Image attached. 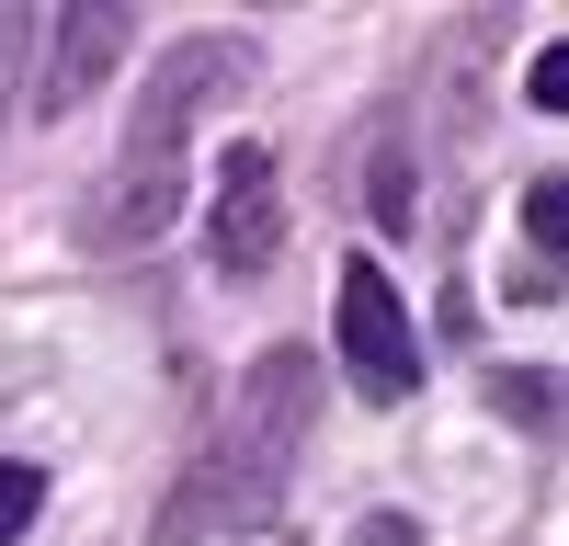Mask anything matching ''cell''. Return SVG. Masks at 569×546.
<instances>
[{
	"mask_svg": "<svg viewBox=\"0 0 569 546\" xmlns=\"http://www.w3.org/2000/svg\"><path fill=\"white\" fill-rule=\"evenodd\" d=\"M308 422H319V364H308L297 342L251 353V376H240V398H228V422H217V444H206V467L182 478L160 546H206V535H228V524H273L284 467H297Z\"/></svg>",
	"mask_w": 569,
	"mask_h": 546,
	"instance_id": "1",
	"label": "cell"
},
{
	"mask_svg": "<svg viewBox=\"0 0 569 546\" xmlns=\"http://www.w3.org/2000/svg\"><path fill=\"white\" fill-rule=\"evenodd\" d=\"M228 69H240V46L228 34H194V46H171V58L149 69V91H137V125H126V149L103 171V194L80 205V240L91 251H137V240H160V228L182 216V125H194Z\"/></svg>",
	"mask_w": 569,
	"mask_h": 546,
	"instance_id": "2",
	"label": "cell"
},
{
	"mask_svg": "<svg viewBox=\"0 0 569 546\" xmlns=\"http://www.w3.org/2000/svg\"><path fill=\"white\" fill-rule=\"evenodd\" d=\"M330 331H342V364H353V387H365L376 410H399V398L421 387V342H410V307H399V285H388V273H376L365 251L342 262Z\"/></svg>",
	"mask_w": 569,
	"mask_h": 546,
	"instance_id": "3",
	"label": "cell"
},
{
	"mask_svg": "<svg viewBox=\"0 0 569 546\" xmlns=\"http://www.w3.org/2000/svg\"><path fill=\"white\" fill-rule=\"evenodd\" d=\"M206 251H217V273H273V251H284V182H273V149L262 136H240V149L217 160V216H206Z\"/></svg>",
	"mask_w": 569,
	"mask_h": 546,
	"instance_id": "4",
	"label": "cell"
},
{
	"mask_svg": "<svg viewBox=\"0 0 569 546\" xmlns=\"http://www.w3.org/2000/svg\"><path fill=\"white\" fill-rule=\"evenodd\" d=\"M126 34H137V12H58L46 23V80H34V114H80L91 91L114 80V58H126Z\"/></svg>",
	"mask_w": 569,
	"mask_h": 546,
	"instance_id": "5",
	"label": "cell"
},
{
	"mask_svg": "<svg viewBox=\"0 0 569 546\" xmlns=\"http://www.w3.org/2000/svg\"><path fill=\"white\" fill-rule=\"evenodd\" d=\"M525 240H536L547 262H569V171H547V182H525Z\"/></svg>",
	"mask_w": 569,
	"mask_h": 546,
	"instance_id": "6",
	"label": "cell"
},
{
	"mask_svg": "<svg viewBox=\"0 0 569 546\" xmlns=\"http://www.w3.org/2000/svg\"><path fill=\"white\" fill-rule=\"evenodd\" d=\"M34 513H46V478L23 467V455H0V546H23V535H34Z\"/></svg>",
	"mask_w": 569,
	"mask_h": 546,
	"instance_id": "7",
	"label": "cell"
},
{
	"mask_svg": "<svg viewBox=\"0 0 569 546\" xmlns=\"http://www.w3.org/2000/svg\"><path fill=\"white\" fill-rule=\"evenodd\" d=\"M490 398H501V422H547V410H558V387H547V376H525V364H501Z\"/></svg>",
	"mask_w": 569,
	"mask_h": 546,
	"instance_id": "8",
	"label": "cell"
},
{
	"mask_svg": "<svg viewBox=\"0 0 569 546\" xmlns=\"http://www.w3.org/2000/svg\"><path fill=\"white\" fill-rule=\"evenodd\" d=\"M525 91H536V103H547V114H569V46H547V58L525 69Z\"/></svg>",
	"mask_w": 569,
	"mask_h": 546,
	"instance_id": "9",
	"label": "cell"
},
{
	"mask_svg": "<svg viewBox=\"0 0 569 546\" xmlns=\"http://www.w3.org/2000/svg\"><path fill=\"white\" fill-rule=\"evenodd\" d=\"M353 546H421V535H410V513H365V524H353Z\"/></svg>",
	"mask_w": 569,
	"mask_h": 546,
	"instance_id": "10",
	"label": "cell"
},
{
	"mask_svg": "<svg viewBox=\"0 0 569 546\" xmlns=\"http://www.w3.org/2000/svg\"><path fill=\"white\" fill-rule=\"evenodd\" d=\"M0 103H12V23H0Z\"/></svg>",
	"mask_w": 569,
	"mask_h": 546,
	"instance_id": "11",
	"label": "cell"
},
{
	"mask_svg": "<svg viewBox=\"0 0 569 546\" xmlns=\"http://www.w3.org/2000/svg\"><path fill=\"white\" fill-rule=\"evenodd\" d=\"M273 546H297V535H273Z\"/></svg>",
	"mask_w": 569,
	"mask_h": 546,
	"instance_id": "12",
	"label": "cell"
}]
</instances>
